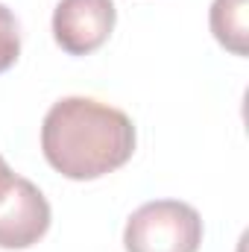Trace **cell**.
Wrapping results in <instances>:
<instances>
[{
  "mask_svg": "<svg viewBox=\"0 0 249 252\" xmlns=\"http://www.w3.org/2000/svg\"><path fill=\"white\" fill-rule=\"evenodd\" d=\"M132 118L94 97H62L41 124L47 164L73 182L103 179L121 170L135 153Z\"/></svg>",
  "mask_w": 249,
  "mask_h": 252,
  "instance_id": "obj_1",
  "label": "cell"
},
{
  "mask_svg": "<svg viewBox=\"0 0 249 252\" xmlns=\"http://www.w3.org/2000/svg\"><path fill=\"white\" fill-rule=\"evenodd\" d=\"M202 217L182 199H153L129 214L124 226L126 252H199Z\"/></svg>",
  "mask_w": 249,
  "mask_h": 252,
  "instance_id": "obj_2",
  "label": "cell"
},
{
  "mask_svg": "<svg viewBox=\"0 0 249 252\" xmlns=\"http://www.w3.org/2000/svg\"><path fill=\"white\" fill-rule=\"evenodd\" d=\"M118 21L112 0H59L53 9V38L70 56H91L100 50Z\"/></svg>",
  "mask_w": 249,
  "mask_h": 252,
  "instance_id": "obj_3",
  "label": "cell"
},
{
  "mask_svg": "<svg viewBox=\"0 0 249 252\" xmlns=\"http://www.w3.org/2000/svg\"><path fill=\"white\" fill-rule=\"evenodd\" d=\"M53 211L35 182L15 176L0 202V250H30L50 229Z\"/></svg>",
  "mask_w": 249,
  "mask_h": 252,
  "instance_id": "obj_4",
  "label": "cell"
},
{
  "mask_svg": "<svg viewBox=\"0 0 249 252\" xmlns=\"http://www.w3.org/2000/svg\"><path fill=\"white\" fill-rule=\"evenodd\" d=\"M249 0H214L208 12L211 32L220 47H226L232 56L249 53Z\"/></svg>",
  "mask_w": 249,
  "mask_h": 252,
  "instance_id": "obj_5",
  "label": "cell"
},
{
  "mask_svg": "<svg viewBox=\"0 0 249 252\" xmlns=\"http://www.w3.org/2000/svg\"><path fill=\"white\" fill-rule=\"evenodd\" d=\"M21 56V30L15 15L0 3V73H6Z\"/></svg>",
  "mask_w": 249,
  "mask_h": 252,
  "instance_id": "obj_6",
  "label": "cell"
},
{
  "mask_svg": "<svg viewBox=\"0 0 249 252\" xmlns=\"http://www.w3.org/2000/svg\"><path fill=\"white\" fill-rule=\"evenodd\" d=\"M15 176H18V173H12V167H9V164H6V158L0 156V202H3V196L9 193L12 182H15Z\"/></svg>",
  "mask_w": 249,
  "mask_h": 252,
  "instance_id": "obj_7",
  "label": "cell"
}]
</instances>
